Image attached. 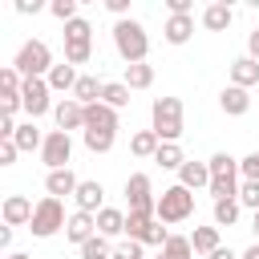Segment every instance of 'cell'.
<instances>
[{"instance_id":"1","label":"cell","mask_w":259,"mask_h":259,"mask_svg":"<svg viewBox=\"0 0 259 259\" xmlns=\"http://www.w3.org/2000/svg\"><path fill=\"white\" fill-rule=\"evenodd\" d=\"M113 49H117V57H121L125 65H142V61H146V53H150L146 24H142V20H134V16L117 20V24H113Z\"/></svg>"},{"instance_id":"2","label":"cell","mask_w":259,"mask_h":259,"mask_svg":"<svg viewBox=\"0 0 259 259\" xmlns=\"http://www.w3.org/2000/svg\"><path fill=\"white\" fill-rule=\"evenodd\" d=\"M150 130L158 134V142H178L182 138V101L178 97H158L150 105Z\"/></svg>"},{"instance_id":"3","label":"cell","mask_w":259,"mask_h":259,"mask_svg":"<svg viewBox=\"0 0 259 259\" xmlns=\"http://www.w3.org/2000/svg\"><path fill=\"white\" fill-rule=\"evenodd\" d=\"M154 214H158V223H166V227H174V223H186V219L194 214V190H186L182 182L166 186V190L158 194V206H154Z\"/></svg>"},{"instance_id":"4","label":"cell","mask_w":259,"mask_h":259,"mask_svg":"<svg viewBox=\"0 0 259 259\" xmlns=\"http://www.w3.org/2000/svg\"><path fill=\"white\" fill-rule=\"evenodd\" d=\"M53 65H57V61H53V49H49L45 40H24L20 53L12 57V69H16L24 81H28V77H49Z\"/></svg>"},{"instance_id":"5","label":"cell","mask_w":259,"mask_h":259,"mask_svg":"<svg viewBox=\"0 0 259 259\" xmlns=\"http://www.w3.org/2000/svg\"><path fill=\"white\" fill-rule=\"evenodd\" d=\"M89 57H93V24H89L85 16H77V20L65 24V61L77 69V65H85Z\"/></svg>"},{"instance_id":"6","label":"cell","mask_w":259,"mask_h":259,"mask_svg":"<svg viewBox=\"0 0 259 259\" xmlns=\"http://www.w3.org/2000/svg\"><path fill=\"white\" fill-rule=\"evenodd\" d=\"M65 206H61V198H53V194H45L40 202H36V210H32V223H28V231L36 235V239H53L57 231H65Z\"/></svg>"},{"instance_id":"7","label":"cell","mask_w":259,"mask_h":259,"mask_svg":"<svg viewBox=\"0 0 259 259\" xmlns=\"http://www.w3.org/2000/svg\"><path fill=\"white\" fill-rule=\"evenodd\" d=\"M20 101H24L28 121H36V117H45L49 109H57V105H53V89H49V81H45V77H28V81H24V89H20Z\"/></svg>"},{"instance_id":"8","label":"cell","mask_w":259,"mask_h":259,"mask_svg":"<svg viewBox=\"0 0 259 259\" xmlns=\"http://www.w3.org/2000/svg\"><path fill=\"white\" fill-rule=\"evenodd\" d=\"M125 202H130V214H154L158 194L150 186V174H130L125 178Z\"/></svg>"},{"instance_id":"9","label":"cell","mask_w":259,"mask_h":259,"mask_svg":"<svg viewBox=\"0 0 259 259\" xmlns=\"http://www.w3.org/2000/svg\"><path fill=\"white\" fill-rule=\"evenodd\" d=\"M69 158H73V138H69L65 130H49V134H45V146H40V162H45L49 170H65Z\"/></svg>"},{"instance_id":"10","label":"cell","mask_w":259,"mask_h":259,"mask_svg":"<svg viewBox=\"0 0 259 259\" xmlns=\"http://www.w3.org/2000/svg\"><path fill=\"white\" fill-rule=\"evenodd\" d=\"M32 210H36V202H32V198H24V194H8V198H4V206H0L4 227H28V223H32Z\"/></svg>"},{"instance_id":"11","label":"cell","mask_w":259,"mask_h":259,"mask_svg":"<svg viewBox=\"0 0 259 259\" xmlns=\"http://www.w3.org/2000/svg\"><path fill=\"white\" fill-rule=\"evenodd\" d=\"M53 117H57V130H65V134H73V130H81V134H85V105H81V101H73V97H65V101H57V109H53Z\"/></svg>"},{"instance_id":"12","label":"cell","mask_w":259,"mask_h":259,"mask_svg":"<svg viewBox=\"0 0 259 259\" xmlns=\"http://www.w3.org/2000/svg\"><path fill=\"white\" fill-rule=\"evenodd\" d=\"M93 235H97V214H89V210H73L69 223H65V239L81 247V243H89Z\"/></svg>"},{"instance_id":"13","label":"cell","mask_w":259,"mask_h":259,"mask_svg":"<svg viewBox=\"0 0 259 259\" xmlns=\"http://www.w3.org/2000/svg\"><path fill=\"white\" fill-rule=\"evenodd\" d=\"M73 202H77V210L97 214V210H105V186H101V182H93V178H81V186H77Z\"/></svg>"},{"instance_id":"14","label":"cell","mask_w":259,"mask_h":259,"mask_svg":"<svg viewBox=\"0 0 259 259\" xmlns=\"http://www.w3.org/2000/svg\"><path fill=\"white\" fill-rule=\"evenodd\" d=\"M77 186H81V178H77L69 166H65V170H49V174H45V190H49L53 198H61V194H65V198H73V194H77Z\"/></svg>"},{"instance_id":"15","label":"cell","mask_w":259,"mask_h":259,"mask_svg":"<svg viewBox=\"0 0 259 259\" xmlns=\"http://www.w3.org/2000/svg\"><path fill=\"white\" fill-rule=\"evenodd\" d=\"M85 130H109V134H117V109H109L105 101L85 105Z\"/></svg>"},{"instance_id":"16","label":"cell","mask_w":259,"mask_h":259,"mask_svg":"<svg viewBox=\"0 0 259 259\" xmlns=\"http://www.w3.org/2000/svg\"><path fill=\"white\" fill-rule=\"evenodd\" d=\"M219 105H223V113H227V117H243V113L251 109V93H247V89H239V85H227V89L219 93Z\"/></svg>"},{"instance_id":"17","label":"cell","mask_w":259,"mask_h":259,"mask_svg":"<svg viewBox=\"0 0 259 259\" xmlns=\"http://www.w3.org/2000/svg\"><path fill=\"white\" fill-rule=\"evenodd\" d=\"M178 182H182L186 190H202V186H210V166H206V162L186 158V162H182V170H178Z\"/></svg>"},{"instance_id":"18","label":"cell","mask_w":259,"mask_h":259,"mask_svg":"<svg viewBox=\"0 0 259 259\" xmlns=\"http://www.w3.org/2000/svg\"><path fill=\"white\" fill-rule=\"evenodd\" d=\"M231 20H235V12H231V4H223V0L202 8V28H206V32H227Z\"/></svg>"},{"instance_id":"19","label":"cell","mask_w":259,"mask_h":259,"mask_svg":"<svg viewBox=\"0 0 259 259\" xmlns=\"http://www.w3.org/2000/svg\"><path fill=\"white\" fill-rule=\"evenodd\" d=\"M162 36H166V45H186L194 36V16H166Z\"/></svg>"},{"instance_id":"20","label":"cell","mask_w":259,"mask_h":259,"mask_svg":"<svg viewBox=\"0 0 259 259\" xmlns=\"http://www.w3.org/2000/svg\"><path fill=\"white\" fill-rule=\"evenodd\" d=\"M231 85H239V89L259 85V61H251V57H235V61H231Z\"/></svg>"},{"instance_id":"21","label":"cell","mask_w":259,"mask_h":259,"mask_svg":"<svg viewBox=\"0 0 259 259\" xmlns=\"http://www.w3.org/2000/svg\"><path fill=\"white\" fill-rule=\"evenodd\" d=\"M97 235H105V239H117V235H125V210H117V206H105V210H97Z\"/></svg>"},{"instance_id":"22","label":"cell","mask_w":259,"mask_h":259,"mask_svg":"<svg viewBox=\"0 0 259 259\" xmlns=\"http://www.w3.org/2000/svg\"><path fill=\"white\" fill-rule=\"evenodd\" d=\"M45 81H49L53 93H73V89H77V69H73L69 61H61V65H53V73H49Z\"/></svg>"},{"instance_id":"23","label":"cell","mask_w":259,"mask_h":259,"mask_svg":"<svg viewBox=\"0 0 259 259\" xmlns=\"http://www.w3.org/2000/svg\"><path fill=\"white\" fill-rule=\"evenodd\" d=\"M130 93H134V89H130L125 81H105V85H101V101H105L109 109H125V105H130Z\"/></svg>"},{"instance_id":"24","label":"cell","mask_w":259,"mask_h":259,"mask_svg":"<svg viewBox=\"0 0 259 259\" xmlns=\"http://www.w3.org/2000/svg\"><path fill=\"white\" fill-rule=\"evenodd\" d=\"M158 146H162V142H158L154 130H138V134L130 138V154H134V158H154Z\"/></svg>"},{"instance_id":"25","label":"cell","mask_w":259,"mask_h":259,"mask_svg":"<svg viewBox=\"0 0 259 259\" xmlns=\"http://www.w3.org/2000/svg\"><path fill=\"white\" fill-rule=\"evenodd\" d=\"M190 247H194V255H210V251H219V247H223V243H219V227H194Z\"/></svg>"},{"instance_id":"26","label":"cell","mask_w":259,"mask_h":259,"mask_svg":"<svg viewBox=\"0 0 259 259\" xmlns=\"http://www.w3.org/2000/svg\"><path fill=\"white\" fill-rule=\"evenodd\" d=\"M154 162H158L162 170H182L186 154H182V146H178V142H162V146H158V154H154Z\"/></svg>"},{"instance_id":"27","label":"cell","mask_w":259,"mask_h":259,"mask_svg":"<svg viewBox=\"0 0 259 259\" xmlns=\"http://www.w3.org/2000/svg\"><path fill=\"white\" fill-rule=\"evenodd\" d=\"M210 178H239V158H231L227 150H219V154H210Z\"/></svg>"},{"instance_id":"28","label":"cell","mask_w":259,"mask_h":259,"mask_svg":"<svg viewBox=\"0 0 259 259\" xmlns=\"http://www.w3.org/2000/svg\"><path fill=\"white\" fill-rule=\"evenodd\" d=\"M101 85H105V81H97V77H77L73 101H81V105H93V101H101Z\"/></svg>"},{"instance_id":"29","label":"cell","mask_w":259,"mask_h":259,"mask_svg":"<svg viewBox=\"0 0 259 259\" xmlns=\"http://www.w3.org/2000/svg\"><path fill=\"white\" fill-rule=\"evenodd\" d=\"M12 142H16V146H20V154H24V150H40V146H45V134H40L32 121H20Z\"/></svg>"},{"instance_id":"30","label":"cell","mask_w":259,"mask_h":259,"mask_svg":"<svg viewBox=\"0 0 259 259\" xmlns=\"http://www.w3.org/2000/svg\"><path fill=\"white\" fill-rule=\"evenodd\" d=\"M125 85L130 89H150L154 85V65H125Z\"/></svg>"},{"instance_id":"31","label":"cell","mask_w":259,"mask_h":259,"mask_svg":"<svg viewBox=\"0 0 259 259\" xmlns=\"http://www.w3.org/2000/svg\"><path fill=\"white\" fill-rule=\"evenodd\" d=\"M81 138H85V150H89V154H109L117 134H109V130H85Z\"/></svg>"},{"instance_id":"32","label":"cell","mask_w":259,"mask_h":259,"mask_svg":"<svg viewBox=\"0 0 259 259\" xmlns=\"http://www.w3.org/2000/svg\"><path fill=\"white\" fill-rule=\"evenodd\" d=\"M190 255H194V247H190V235H170L158 259H190Z\"/></svg>"},{"instance_id":"33","label":"cell","mask_w":259,"mask_h":259,"mask_svg":"<svg viewBox=\"0 0 259 259\" xmlns=\"http://www.w3.org/2000/svg\"><path fill=\"white\" fill-rule=\"evenodd\" d=\"M239 214H243V206H239V198H227V202H214V227H235V223H239Z\"/></svg>"},{"instance_id":"34","label":"cell","mask_w":259,"mask_h":259,"mask_svg":"<svg viewBox=\"0 0 259 259\" xmlns=\"http://www.w3.org/2000/svg\"><path fill=\"white\" fill-rule=\"evenodd\" d=\"M77 251H81V259H113V247H109V239H105V235H93V239H89V243H81Z\"/></svg>"},{"instance_id":"35","label":"cell","mask_w":259,"mask_h":259,"mask_svg":"<svg viewBox=\"0 0 259 259\" xmlns=\"http://www.w3.org/2000/svg\"><path fill=\"white\" fill-rule=\"evenodd\" d=\"M239 206H247V210L259 214V182H247V178H243V186H239Z\"/></svg>"},{"instance_id":"36","label":"cell","mask_w":259,"mask_h":259,"mask_svg":"<svg viewBox=\"0 0 259 259\" xmlns=\"http://www.w3.org/2000/svg\"><path fill=\"white\" fill-rule=\"evenodd\" d=\"M49 12H53L61 24H69V20H77V0H53Z\"/></svg>"},{"instance_id":"37","label":"cell","mask_w":259,"mask_h":259,"mask_svg":"<svg viewBox=\"0 0 259 259\" xmlns=\"http://www.w3.org/2000/svg\"><path fill=\"white\" fill-rule=\"evenodd\" d=\"M239 174L247 182H259V150H251L247 158H239Z\"/></svg>"},{"instance_id":"38","label":"cell","mask_w":259,"mask_h":259,"mask_svg":"<svg viewBox=\"0 0 259 259\" xmlns=\"http://www.w3.org/2000/svg\"><path fill=\"white\" fill-rule=\"evenodd\" d=\"M113 259H146V255H142V243L125 239V243H117V247H113Z\"/></svg>"},{"instance_id":"39","label":"cell","mask_w":259,"mask_h":259,"mask_svg":"<svg viewBox=\"0 0 259 259\" xmlns=\"http://www.w3.org/2000/svg\"><path fill=\"white\" fill-rule=\"evenodd\" d=\"M16 154H20V146L8 138V142H0V166H12L16 162Z\"/></svg>"},{"instance_id":"40","label":"cell","mask_w":259,"mask_h":259,"mask_svg":"<svg viewBox=\"0 0 259 259\" xmlns=\"http://www.w3.org/2000/svg\"><path fill=\"white\" fill-rule=\"evenodd\" d=\"M105 8H109L117 20H125V12H130V0H105Z\"/></svg>"},{"instance_id":"41","label":"cell","mask_w":259,"mask_h":259,"mask_svg":"<svg viewBox=\"0 0 259 259\" xmlns=\"http://www.w3.org/2000/svg\"><path fill=\"white\" fill-rule=\"evenodd\" d=\"M247 57H251V61H259V28H251V32H247Z\"/></svg>"},{"instance_id":"42","label":"cell","mask_w":259,"mask_h":259,"mask_svg":"<svg viewBox=\"0 0 259 259\" xmlns=\"http://www.w3.org/2000/svg\"><path fill=\"white\" fill-rule=\"evenodd\" d=\"M16 12L28 16V12H40V0H16Z\"/></svg>"},{"instance_id":"43","label":"cell","mask_w":259,"mask_h":259,"mask_svg":"<svg viewBox=\"0 0 259 259\" xmlns=\"http://www.w3.org/2000/svg\"><path fill=\"white\" fill-rule=\"evenodd\" d=\"M206 259H239V255H235V251H231V247H219V251H210V255H206Z\"/></svg>"},{"instance_id":"44","label":"cell","mask_w":259,"mask_h":259,"mask_svg":"<svg viewBox=\"0 0 259 259\" xmlns=\"http://www.w3.org/2000/svg\"><path fill=\"white\" fill-rule=\"evenodd\" d=\"M0 247H4V251L12 247V227H0Z\"/></svg>"},{"instance_id":"45","label":"cell","mask_w":259,"mask_h":259,"mask_svg":"<svg viewBox=\"0 0 259 259\" xmlns=\"http://www.w3.org/2000/svg\"><path fill=\"white\" fill-rule=\"evenodd\" d=\"M239 259H259V243H251V247H247V251H243Z\"/></svg>"},{"instance_id":"46","label":"cell","mask_w":259,"mask_h":259,"mask_svg":"<svg viewBox=\"0 0 259 259\" xmlns=\"http://www.w3.org/2000/svg\"><path fill=\"white\" fill-rule=\"evenodd\" d=\"M251 231H255V243H259V214L251 219Z\"/></svg>"},{"instance_id":"47","label":"cell","mask_w":259,"mask_h":259,"mask_svg":"<svg viewBox=\"0 0 259 259\" xmlns=\"http://www.w3.org/2000/svg\"><path fill=\"white\" fill-rule=\"evenodd\" d=\"M4 259H32V255H20V251H8Z\"/></svg>"}]
</instances>
